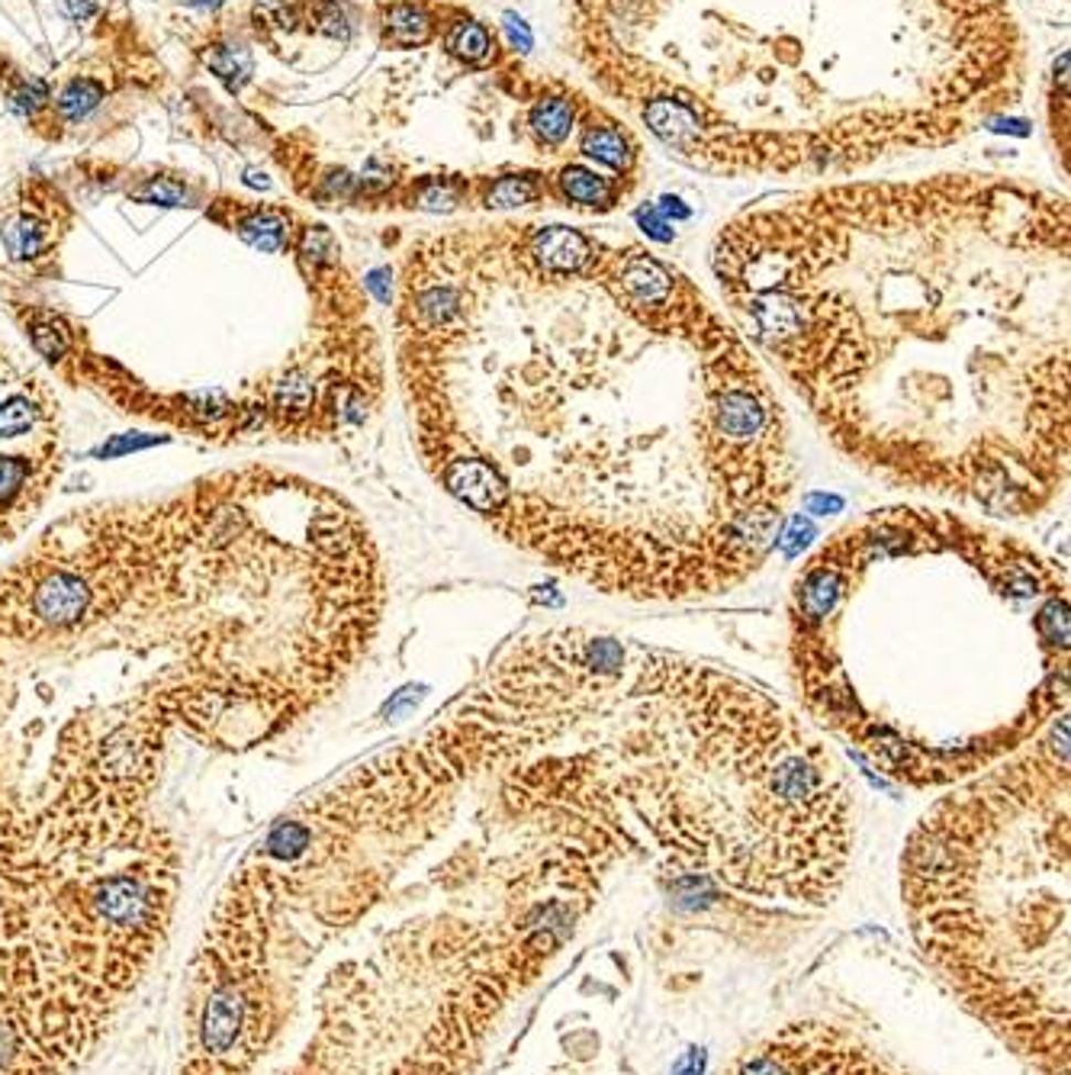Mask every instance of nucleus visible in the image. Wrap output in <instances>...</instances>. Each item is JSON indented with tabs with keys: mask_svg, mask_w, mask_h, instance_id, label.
Wrapping results in <instances>:
<instances>
[{
	"mask_svg": "<svg viewBox=\"0 0 1071 1075\" xmlns=\"http://www.w3.org/2000/svg\"><path fill=\"white\" fill-rule=\"evenodd\" d=\"M400 368L438 486L573 583L692 602L776 548L798 483L776 380L640 245L570 225L432 239L409 261Z\"/></svg>",
	"mask_w": 1071,
	"mask_h": 1075,
	"instance_id": "obj_1",
	"label": "nucleus"
},
{
	"mask_svg": "<svg viewBox=\"0 0 1071 1075\" xmlns=\"http://www.w3.org/2000/svg\"><path fill=\"white\" fill-rule=\"evenodd\" d=\"M728 316L850 464L995 521L1069 486V210L1014 187H847L731 223Z\"/></svg>",
	"mask_w": 1071,
	"mask_h": 1075,
	"instance_id": "obj_2",
	"label": "nucleus"
},
{
	"mask_svg": "<svg viewBox=\"0 0 1071 1075\" xmlns=\"http://www.w3.org/2000/svg\"><path fill=\"white\" fill-rule=\"evenodd\" d=\"M785 619L814 728L908 789L978 777L1069 712L1065 563L953 506H886L834 531Z\"/></svg>",
	"mask_w": 1071,
	"mask_h": 1075,
	"instance_id": "obj_3",
	"label": "nucleus"
},
{
	"mask_svg": "<svg viewBox=\"0 0 1071 1075\" xmlns=\"http://www.w3.org/2000/svg\"><path fill=\"white\" fill-rule=\"evenodd\" d=\"M901 895L962 1004L1042 1075H1069V712L926 809Z\"/></svg>",
	"mask_w": 1071,
	"mask_h": 1075,
	"instance_id": "obj_4",
	"label": "nucleus"
},
{
	"mask_svg": "<svg viewBox=\"0 0 1071 1075\" xmlns=\"http://www.w3.org/2000/svg\"><path fill=\"white\" fill-rule=\"evenodd\" d=\"M731 1075H904L830 1027H792L746 1053Z\"/></svg>",
	"mask_w": 1071,
	"mask_h": 1075,
	"instance_id": "obj_5",
	"label": "nucleus"
},
{
	"mask_svg": "<svg viewBox=\"0 0 1071 1075\" xmlns=\"http://www.w3.org/2000/svg\"><path fill=\"white\" fill-rule=\"evenodd\" d=\"M245 1024H248V995L242 989V982L229 979V976H216V986L210 989V995L200 1008V1021H197V1043L200 1053L225 1063L245 1040Z\"/></svg>",
	"mask_w": 1071,
	"mask_h": 1075,
	"instance_id": "obj_6",
	"label": "nucleus"
},
{
	"mask_svg": "<svg viewBox=\"0 0 1071 1075\" xmlns=\"http://www.w3.org/2000/svg\"><path fill=\"white\" fill-rule=\"evenodd\" d=\"M91 605V590L87 583L77 577V573H68V570H55L49 573L42 583L36 587L33 593V609L42 622L55 625V629H65V625H74Z\"/></svg>",
	"mask_w": 1071,
	"mask_h": 1075,
	"instance_id": "obj_7",
	"label": "nucleus"
},
{
	"mask_svg": "<svg viewBox=\"0 0 1071 1075\" xmlns=\"http://www.w3.org/2000/svg\"><path fill=\"white\" fill-rule=\"evenodd\" d=\"M52 239H55L52 225L36 210H20L17 217H10L3 223V245L13 261L39 259L52 245Z\"/></svg>",
	"mask_w": 1071,
	"mask_h": 1075,
	"instance_id": "obj_8",
	"label": "nucleus"
},
{
	"mask_svg": "<svg viewBox=\"0 0 1071 1075\" xmlns=\"http://www.w3.org/2000/svg\"><path fill=\"white\" fill-rule=\"evenodd\" d=\"M238 235L264 255H280L290 245V217L280 210H252L238 220Z\"/></svg>",
	"mask_w": 1071,
	"mask_h": 1075,
	"instance_id": "obj_9",
	"label": "nucleus"
},
{
	"mask_svg": "<svg viewBox=\"0 0 1071 1075\" xmlns=\"http://www.w3.org/2000/svg\"><path fill=\"white\" fill-rule=\"evenodd\" d=\"M556 187H560L563 200L573 203V207H580V210H608L615 203V187L608 185L605 178L586 171V168H566V171H560Z\"/></svg>",
	"mask_w": 1071,
	"mask_h": 1075,
	"instance_id": "obj_10",
	"label": "nucleus"
},
{
	"mask_svg": "<svg viewBox=\"0 0 1071 1075\" xmlns=\"http://www.w3.org/2000/svg\"><path fill=\"white\" fill-rule=\"evenodd\" d=\"M203 62L210 65V72L220 77L222 84H229L232 91H238L248 77L255 75V59L245 45L225 42V45H210V52H203Z\"/></svg>",
	"mask_w": 1071,
	"mask_h": 1075,
	"instance_id": "obj_11",
	"label": "nucleus"
},
{
	"mask_svg": "<svg viewBox=\"0 0 1071 1075\" xmlns=\"http://www.w3.org/2000/svg\"><path fill=\"white\" fill-rule=\"evenodd\" d=\"M104 94H107L104 81H97V77H74V81L65 84V91L55 101L59 116L68 119V123H81L84 116H91V113L100 107Z\"/></svg>",
	"mask_w": 1071,
	"mask_h": 1075,
	"instance_id": "obj_12",
	"label": "nucleus"
},
{
	"mask_svg": "<svg viewBox=\"0 0 1071 1075\" xmlns=\"http://www.w3.org/2000/svg\"><path fill=\"white\" fill-rule=\"evenodd\" d=\"M274 407L287 419H303L316 407V383L303 371H290L274 387Z\"/></svg>",
	"mask_w": 1071,
	"mask_h": 1075,
	"instance_id": "obj_13",
	"label": "nucleus"
},
{
	"mask_svg": "<svg viewBox=\"0 0 1071 1075\" xmlns=\"http://www.w3.org/2000/svg\"><path fill=\"white\" fill-rule=\"evenodd\" d=\"M386 39L393 45H422L428 39V17L415 3H396L386 13Z\"/></svg>",
	"mask_w": 1071,
	"mask_h": 1075,
	"instance_id": "obj_14",
	"label": "nucleus"
},
{
	"mask_svg": "<svg viewBox=\"0 0 1071 1075\" xmlns=\"http://www.w3.org/2000/svg\"><path fill=\"white\" fill-rule=\"evenodd\" d=\"M309 847H312V828L303 821H280L264 841V853L274 860H284V863L299 860Z\"/></svg>",
	"mask_w": 1071,
	"mask_h": 1075,
	"instance_id": "obj_15",
	"label": "nucleus"
},
{
	"mask_svg": "<svg viewBox=\"0 0 1071 1075\" xmlns=\"http://www.w3.org/2000/svg\"><path fill=\"white\" fill-rule=\"evenodd\" d=\"M583 151L608 168H625L630 158L625 136L612 126H590L583 136Z\"/></svg>",
	"mask_w": 1071,
	"mask_h": 1075,
	"instance_id": "obj_16",
	"label": "nucleus"
},
{
	"mask_svg": "<svg viewBox=\"0 0 1071 1075\" xmlns=\"http://www.w3.org/2000/svg\"><path fill=\"white\" fill-rule=\"evenodd\" d=\"M531 126L544 143H563L573 129V107L560 97H551L544 104H538L531 113Z\"/></svg>",
	"mask_w": 1071,
	"mask_h": 1075,
	"instance_id": "obj_17",
	"label": "nucleus"
},
{
	"mask_svg": "<svg viewBox=\"0 0 1071 1075\" xmlns=\"http://www.w3.org/2000/svg\"><path fill=\"white\" fill-rule=\"evenodd\" d=\"M299 255L312 267H329V264L338 261V242H335V235L326 225H309V229H303Z\"/></svg>",
	"mask_w": 1071,
	"mask_h": 1075,
	"instance_id": "obj_18",
	"label": "nucleus"
},
{
	"mask_svg": "<svg viewBox=\"0 0 1071 1075\" xmlns=\"http://www.w3.org/2000/svg\"><path fill=\"white\" fill-rule=\"evenodd\" d=\"M534 197H538V187L531 185L528 178H499L486 193V207L489 210H512V207L531 203Z\"/></svg>",
	"mask_w": 1071,
	"mask_h": 1075,
	"instance_id": "obj_19",
	"label": "nucleus"
},
{
	"mask_svg": "<svg viewBox=\"0 0 1071 1075\" xmlns=\"http://www.w3.org/2000/svg\"><path fill=\"white\" fill-rule=\"evenodd\" d=\"M450 52L454 55H460V59H467V62H480V59H486L489 55V33L483 30L480 23H460L454 33H450Z\"/></svg>",
	"mask_w": 1071,
	"mask_h": 1075,
	"instance_id": "obj_20",
	"label": "nucleus"
},
{
	"mask_svg": "<svg viewBox=\"0 0 1071 1075\" xmlns=\"http://www.w3.org/2000/svg\"><path fill=\"white\" fill-rule=\"evenodd\" d=\"M33 422H36V409L26 397H10L0 403V439H17L30 432Z\"/></svg>",
	"mask_w": 1071,
	"mask_h": 1075,
	"instance_id": "obj_21",
	"label": "nucleus"
},
{
	"mask_svg": "<svg viewBox=\"0 0 1071 1075\" xmlns=\"http://www.w3.org/2000/svg\"><path fill=\"white\" fill-rule=\"evenodd\" d=\"M132 200L139 203H161V207H184L187 190L184 185L171 181V178H148L146 185L129 190Z\"/></svg>",
	"mask_w": 1071,
	"mask_h": 1075,
	"instance_id": "obj_22",
	"label": "nucleus"
},
{
	"mask_svg": "<svg viewBox=\"0 0 1071 1075\" xmlns=\"http://www.w3.org/2000/svg\"><path fill=\"white\" fill-rule=\"evenodd\" d=\"M457 200H460V190L450 187L447 181H442V178H428V181H422V187L415 190V207L432 210V213H447V210H454Z\"/></svg>",
	"mask_w": 1071,
	"mask_h": 1075,
	"instance_id": "obj_23",
	"label": "nucleus"
},
{
	"mask_svg": "<svg viewBox=\"0 0 1071 1075\" xmlns=\"http://www.w3.org/2000/svg\"><path fill=\"white\" fill-rule=\"evenodd\" d=\"M49 104V87L42 77H23L13 91H10V107L23 116H33Z\"/></svg>",
	"mask_w": 1071,
	"mask_h": 1075,
	"instance_id": "obj_24",
	"label": "nucleus"
},
{
	"mask_svg": "<svg viewBox=\"0 0 1071 1075\" xmlns=\"http://www.w3.org/2000/svg\"><path fill=\"white\" fill-rule=\"evenodd\" d=\"M68 345L72 341H68V333L62 326H55V323H36L33 326V348H36L42 358L62 361L65 351H68Z\"/></svg>",
	"mask_w": 1071,
	"mask_h": 1075,
	"instance_id": "obj_25",
	"label": "nucleus"
},
{
	"mask_svg": "<svg viewBox=\"0 0 1071 1075\" xmlns=\"http://www.w3.org/2000/svg\"><path fill=\"white\" fill-rule=\"evenodd\" d=\"M184 407L190 415H197L203 422H216L222 415H229V409H232L222 390H197V393L184 397Z\"/></svg>",
	"mask_w": 1071,
	"mask_h": 1075,
	"instance_id": "obj_26",
	"label": "nucleus"
},
{
	"mask_svg": "<svg viewBox=\"0 0 1071 1075\" xmlns=\"http://www.w3.org/2000/svg\"><path fill=\"white\" fill-rule=\"evenodd\" d=\"M30 477V461L23 457H0V506H7Z\"/></svg>",
	"mask_w": 1071,
	"mask_h": 1075,
	"instance_id": "obj_27",
	"label": "nucleus"
},
{
	"mask_svg": "<svg viewBox=\"0 0 1071 1075\" xmlns=\"http://www.w3.org/2000/svg\"><path fill=\"white\" fill-rule=\"evenodd\" d=\"M158 442H161L158 435H119L110 445L97 447V457H119V454H129V451H139V447L158 445Z\"/></svg>",
	"mask_w": 1071,
	"mask_h": 1075,
	"instance_id": "obj_28",
	"label": "nucleus"
},
{
	"mask_svg": "<svg viewBox=\"0 0 1071 1075\" xmlns=\"http://www.w3.org/2000/svg\"><path fill=\"white\" fill-rule=\"evenodd\" d=\"M502 20H506V33H509V39H512V45L521 49V52H528V49H531V30L524 27V20L516 17V13H506Z\"/></svg>",
	"mask_w": 1071,
	"mask_h": 1075,
	"instance_id": "obj_29",
	"label": "nucleus"
},
{
	"mask_svg": "<svg viewBox=\"0 0 1071 1075\" xmlns=\"http://www.w3.org/2000/svg\"><path fill=\"white\" fill-rule=\"evenodd\" d=\"M637 220H640V225H644V229H647V232H650L654 239H660V242H669V239H672L669 225H666L664 220L657 217V210H650V207H647V210H640V217H637Z\"/></svg>",
	"mask_w": 1071,
	"mask_h": 1075,
	"instance_id": "obj_30",
	"label": "nucleus"
},
{
	"mask_svg": "<svg viewBox=\"0 0 1071 1075\" xmlns=\"http://www.w3.org/2000/svg\"><path fill=\"white\" fill-rule=\"evenodd\" d=\"M386 277H390V271L383 267V271H373V274H368V291L373 294V297L380 299V303H390V284H386Z\"/></svg>",
	"mask_w": 1071,
	"mask_h": 1075,
	"instance_id": "obj_31",
	"label": "nucleus"
},
{
	"mask_svg": "<svg viewBox=\"0 0 1071 1075\" xmlns=\"http://www.w3.org/2000/svg\"><path fill=\"white\" fill-rule=\"evenodd\" d=\"M62 10H65L72 20H84V17H91V13H97V3H91V0H62Z\"/></svg>",
	"mask_w": 1071,
	"mask_h": 1075,
	"instance_id": "obj_32",
	"label": "nucleus"
},
{
	"mask_svg": "<svg viewBox=\"0 0 1071 1075\" xmlns=\"http://www.w3.org/2000/svg\"><path fill=\"white\" fill-rule=\"evenodd\" d=\"M245 185H252V187H267L271 181L264 178V175H258V171H245Z\"/></svg>",
	"mask_w": 1071,
	"mask_h": 1075,
	"instance_id": "obj_33",
	"label": "nucleus"
},
{
	"mask_svg": "<svg viewBox=\"0 0 1071 1075\" xmlns=\"http://www.w3.org/2000/svg\"><path fill=\"white\" fill-rule=\"evenodd\" d=\"M190 7H200V10H216L222 0H187Z\"/></svg>",
	"mask_w": 1071,
	"mask_h": 1075,
	"instance_id": "obj_34",
	"label": "nucleus"
}]
</instances>
